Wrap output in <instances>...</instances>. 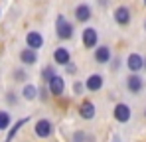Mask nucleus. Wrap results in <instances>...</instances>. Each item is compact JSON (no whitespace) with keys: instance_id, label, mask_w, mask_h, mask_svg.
<instances>
[{"instance_id":"obj_1","label":"nucleus","mask_w":146,"mask_h":142,"mask_svg":"<svg viewBox=\"0 0 146 142\" xmlns=\"http://www.w3.org/2000/svg\"><path fill=\"white\" fill-rule=\"evenodd\" d=\"M55 34H57V38L61 42H69L73 36H75V26L63 14H57L55 16Z\"/></svg>"},{"instance_id":"obj_2","label":"nucleus","mask_w":146,"mask_h":142,"mask_svg":"<svg viewBox=\"0 0 146 142\" xmlns=\"http://www.w3.org/2000/svg\"><path fill=\"white\" fill-rule=\"evenodd\" d=\"M144 77L140 73H128V77L124 79V89L130 95H140L144 91Z\"/></svg>"},{"instance_id":"obj_3","label":"nucleus","mask_w":146,"mask_h":142,"mask_svg":"<svg viewBox=\"0 0 146 142\" xmlns=\"http://www.w3.org/2000/svg\"><path fill=\"white\" fill-rule=\"evenodd\" d=\"M81 44L85 49H95L99 46V30L93 26H87L81 32Z\"/></svg>"},{"instance_id":"obj_4","label":"nucleus","mask_w":146,"mask_h":142,"mask_svg":"<svg viewBox=\"0 0 146 142\" xmlns=\"http://www.w3.org/2000/svg\"><path fill=\"white\" fill-rule=\"evenodd\" d=\"M113 118H115L119 124L130 122V118H132V109H130V105H126V103H117V105L113 107Z\"/></svg>"},{"instance_id":"obj_5","label":"nucleus","mask_w":146,"mask_h":142,"mask_svg":"<svg viewBox=\"0 0 146 142\" xmlns=\"http://www.w3.org/2000/svg\"><path fill=\"white\" fill-rule=\"evenodd\" d=\"M113 20L119 24L121 28H126L128 24L132 22V10H130L126 4L117 6V8H115V12H113Z\"/></svg>"},{"instance_id":"obj_6","label":"nucleus","mask_w":146,"mask_h":142,"mask_svg":"<svg viewBox=\"0 0 146 142\" xmlns=\"http://www.w3.org/2000/svg\"><path fill=\"white\" fill-rule=\"evenodd\" d=\"M53 130H55V126L49 118H38L36 124H34V132H36L38 138H49L53 134Z\"/></svg>"},{"instance_id":"obj_7","label":"nucleus","mask_w":146,"mask_h":142,"mask_svg":"<svg viewBox=\"0 0 146 142\" xmlns=\"http://www.w3.org/2000/svg\"><path fill=\"white\" fill-rule=\"evenodd\" d=\"M124 67L130 71V73H140V71L144 69V57H142L140 53L132 51V53L126 55V59H124Z\"/></svg>"},{"instance_id":"obj_8","label":"nucleus","mask_w":146,"mask_h":142,"mask_svg":"<svg viewBox=\"0 0 146 142\" xmlns=\"http://www.w3.org/2000/svg\"><path fill=\"white\" fill-rule=\"evenodd\" d=\"M93 59H95V63H99V65H109L111 59H113L111 47L105 46V44H99V46L93 49Z\"/></svg>"},{"instance_id":"obj_9","label":"nucleus","mask_w":146,"mask_h":142,"mask_svg":"<svg viewBox=\"0 0 146 142\" xmlns=\"http://www.w3.org/2000/svg\"><path fill=\"white\" fill-rule=\"evenodd\" d=\"M73 16H75V22L87 24L91 18H93V8H91V4H87V2H79V4L75 6Z\"/></svg>"},{"instance_id":"obj_10","label":"nucleus","mask_w":146,"mask_h":142,"mask_svg":"<svg viewBox=\"0 0 146 142\" xmlns=\"http://www.w3.org/2000/svg\"><path fill=\"white\" fill-rule=\"evenodd\" d=\"M77 111H79V117L83 118V120H93V118L97 117V105L91 99H83Z\"/></svg>"},{"instance_id":"obj_11","label":"nucleus","mask_w":146,"mask_h":142,"mask_svg":"<svg viewBox=\"0 0 146 142\" xmlns=\"http://www.w3.org/2000/svg\"><path fill=\"white\" fill-rule=\"evenodd\" d=\"M71 61V51L65 46H57L53 49V63L59 65V67H65L67 63Z\"/></svg>"},{"instance_id":"obj_12","label":"nucleus","mask_w":146,"mask_h":142,"mask_svg":"<svg viewBox=\"0 0 146 142\" xmlns=\"http://www.w3.org/2000/svg\"><path fill=\"white\" fill-rule=\"evenodd\" d=\"M20 63L24 65V67H32V65H36L38 63V49H32V47L26 46L24 49H20Z\"/></svg>"},{"instance_id":"obj_13","label":"nucleus","mask_w":146,"mask_h":142,"mask_svg":"<svg viewBox=\"0 0 146 142\" xmlns=\"http://www.w3.org/2000/svg\"><path fill=\"white\" fill-rule=\"evenodd\" d=\"M48 87H49L51 97H63V93H65V77L63 75H55L48 83Z\"/></svg>"},{"instance_id":"obj_14","label":"nucleus","mask_w":146,"mask_h":142,"mask_svg":"<svg viewBox=\"0 0 146 142\" xmlns=\"http://www.w3.org/2000/svg\"><path fill=\"white\" fill-rule=\"evenodd\" d=\"M103 85H105V77H103L101 73H91V75L85 79V87H87L89 93H97V91H101Z\"/></svg>"},{"instance_id":"obj_15","label":"nucleus","mask_w":146,"mask_h":142,"mask_svg":"<svg viewBox=\"0 0 146 142\" xmlns=\"http://www.w3.org/2000/svg\"><path fill=\"white\" fill-rule=\"evenodd\" d=\"M26 46L32 47V49H40V47L44 46V36H42V32H36V30L28 32V34H26Z\"/></svg>"},{"instance_id":"obj_16","label":"nucleus","mask_w":146,"mask_h":142,"mask_svg":"<svg viewBox=\"0 0 146 142\" xmlns=\"http://www.w3.org/2000/svg\"><path fill=\"white\" fill-rule=\"evenodd\" d=\"M38 93H40V87H36L34 83H24L20 95H22L24 101H36L38 99Z\"/></svg>"},{"instance_id":"obj_17","label":"nucleus","mask_w":146,"mask_h":142,"mask_svg":"<svg viewBox=\"0 0 146 142\" xmlns=\"http://www.w3.org/2000/svg\"><path fill=\"white\" fill-rule=\"evenodd\" d=\"M28 120H30V117H22L20 120H16V122L12 124V128L8 130V134H6V142H12V140H14V136L20 132V128H22L24 124H28Z\"/></svg>"},{"instance_id":"obj_18","label":"nucleus","mask_w":146,"mask_h":142,"mask_svg":"<svg viewBox=\"0 0 146 142\" xmlns=\"http://www.w3.org/2000/svg\"><path fill=\"white\" fill-rule=\"evenodd\" d=\"M57 75V69H55V65H46V67H42L40 71V79H42V83H49L53 77Z\"/></svg>"},{"instance_id":"obj_19","label":"nucleus","mask_w":146,"mask_h":142,"mask_svg":"<svg viewBox=\"0 0 146 142\" xmlns=\"http://www.w3.org/2000/svg\"><path fill=\"white\" fill-rule=\"evenodd\" d=\"M12 79L18 81V83H26V81L30 79V75H28V71H26L24 65H22V67H16V69L12 71Z\"/></svg>"},{"instance_id":"obj_20","label":"nucleus","mask_w":146,"mask_h":142,"mask_svg":"<svg viewBox=\"0 0 146 142\" xmlns=\"http://www.w3.org/2000/svg\"><path fill=\"white\" fill-rule=\"evenodd\" d=\"M95 138L91 134H87L85 130H73L71 134V142H93Z\"/></svg>"},{"instance_id":"obj_21","label":"nucleus","mask_w":146,"mask_h":142,"mask_svg":"<svg viewBox=\"0 0 146 142\" xmlns=\"http://www.w3.org/2000/svg\"><path fill=\"white\" fill-rule=\"evenodd\" d=\"M10 122H12L10 113H8V111H0V130H6V128L10 126Z\"/></svg>"},{"instance_id":"obj_22","label":"nucleus","mask_w":146,"mask_h":142,"mask_svg":"<svg viewBox=\"0 0 146 142\" xmlns=\"http://www.w3.org/2000/svg\"><path fill=\"white\" fill-rule=\"evenodd\" d=\"M49 87H48V83H42V87H40V93H38V99L42 101V103H48V99H49Z\"/></svg>"},{"instance_id":"obj_23","label":"nucleus","mask_w":146,"mask_h":142,"mask_svg":"<svg viewBox=\"0 0 146 142\" xmlns=\"http://www.w3.org/2000/svg\"><path fill=\"white\" fill-rule=\"evenodd\" d=\"M87 91V87H85V81L81 83V81H75L73 83V95H77V97H81V95Z\"/></svg>"},{"instance_id":"obj_24","label":"nucleus","mask_w":146,"mask_h":142,"mask_svg":"<svg viewBox=\"0 0 146 142\" xmlns=\"http://www.w3.org/2000/svg\"><path fill=\"white\" fill-rule=\"evenodd\" d=\"M6 103H8L10 107H14V105H18V103H20V97L14 93V91H8V93H6Z\"/></svg>"},{"instance_id":"obj_25","label":"nucleus","mask_w":146,"mask_h":142,"mask_svg":"<svg viewBox=\"0 0 146 142\" xmlns=\"http://www.w3.org/2000/svg\"><path fill=\"white\" fill-rule=\"evenodd\" d=\"M111 61H113V63H109V65H111V71H113V73H117V71H119V69L122 67V65H124L121 57H113Z\"/></svg>"},{"instance_id":"obj_26","label":"nucleus","mask_w":146,"mask_h":142,"mask_svg":"<svg viewBox=\"0 0 146 142\" xmlns=\"http://www.w3.org/2000/svg\"><path fill=\"white\" fill-rule=\"evenodd\" d=\"M65 73H67V75H75V73H77V65H75L73 61H69V63L65 65Z\"/></svg>"},{"instance_id":"obj_27","label":"nucleus","mask_w":146,"mask_h":142,"mask_svg":"<svg viewBox=\"0 0 146 142\" xmlns=\"http://www.w3.org/2000/svg\"><path fill=\"white\" fill-rule=\"evenodd\" d=\"M95 2H97L99 8H107L109 6V0H95Z\"/></svg>"},{"instance_id":"obj_28","label":"nucleus","mask_w":146,"mask_h":142,"mask_svg":"<svg viewBox=\"0 0 146 142\" xmlns=\"http://www.w3.org/2000/svg\"><path fill=\"white\" fill-rule=\"evenodd\" d=\"M142 117H144V120H146V107H144V111H142Z\"/></svg>"},{"instance_id":"obj_29","label":"nucleus","mask_w":146,"mask_h":142,"mask_svg":"<svg viewBox=\"0 0 146 142\" xmlns=\"http://www.w3.org/2000/svg\"><path fill=\"white\" fill-rule=\"evenodd\" d=\"M142 28H144V32H146V20H144V22H142Z\"/></svg>"},{"instance_id":"obj_30","label":"nucleus","mask_w":146,"mask_h":142,"mask_svg":"<svg viewBox=\"0 0 146 142\" xmlns=\"http://www.w3.org/2000/svg\"><path fill=\"white\" fill-rule=\"evenodd\" d=\"M144 71H146V57H144Z\"/></svg>"},{"instance_id":"obj_31","label":"nucleus","mask_w":146,"mask_h":142,"mask_svg":"<svg viewBox=\"0 0 146 142\" xmlns=\"http://www.w3.org/2000/svg\"><path fill=\"white\" fill-rule=\"evenodd\" d=\"M144 6H146V0H144Z\"/></svg>"},{"instance_id":"obj_32","label":"nucleus","mask_w":146,"mask_h":142,"mask_svg":"<svg viewBox=\"0 0 146 142\" xmlns=\"http://www.w3.org/2000/svg\"><path fill=\"white\" fill-rule=\"evenodd\" d=\"M0 16H2V12H0Z\"/></svg>"}]
</instances>
